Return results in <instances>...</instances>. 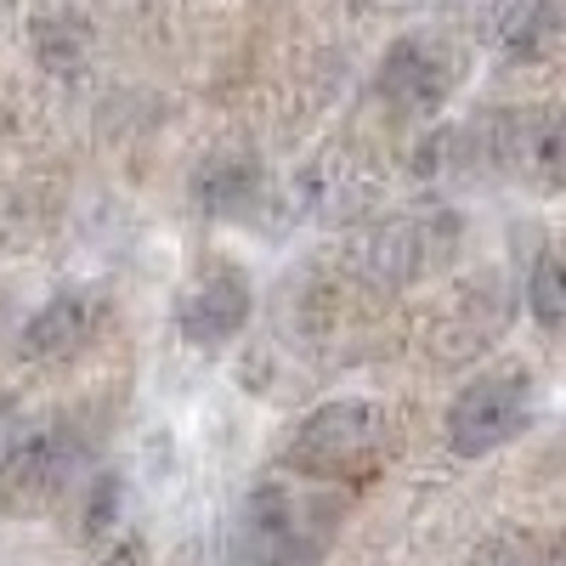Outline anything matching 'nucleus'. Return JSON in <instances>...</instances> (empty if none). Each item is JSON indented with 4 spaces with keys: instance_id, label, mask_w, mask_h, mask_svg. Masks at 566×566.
Returning a JSON list of instances; mask_svg holds the SVG:
<instances>
[{
    "instance_id": "4468645a",
    "label": "nucleus",
    "mask_w": 566,
    "mask_h": 566,
    "mask_svg": "<svg viewBox=\"0 0 566 566\" xmlns=\"http://www.w3.org/2000/svg\"><path fill=\"white\" fill-rule=\"evenodd\" d=\"M12 437H18V419H12L7 402H0V470H7V448H12Z\"/></svg>"
},
{
    "instance_id": "f257e3e1",
    "label": "nucleus",
    "mask_w": 566,
    "mask_h": 566,
    "mask_svg": "<svg viewBox=\"0 0 566 566\" xmlns=\"http://www.w3.org/2000/svg\"><path fill=\"white\" fill-rule=\"evenodd\" d=\"M386 431H391V419H386L380 402H368V397H335V402L312 408L295 424L290 464L306 470V476H335V470L368 459L374 448L386 442Z\"/></svg>"
},
{
    "instance_id": "dca6fc26",
    "label": "nucleus",
    "mask_w": 566,
    "mask_h": 566,
    "mask_svg": "<svg viewBox=\"0 0 566 566\" xmlns=\"http://www.w3.org/2000/svg\"><path fill=\"white\" fill-rule=\"evenodd\" d=\"M363 7H374V12H413L419 0H363Z\"/></svg>"
},
{
    "instance_id": "9b49d317",
    "label": "nucleus",
    "mask_w": 566,
    "mask_h": 566,
    "mask_svg": "<svg viewBox=\"0 0 566 566\" xmlns=\"http://www.w3.org/2000/svg\"><path fill=\"white\" fill-rule=\"evenodd\" d=\"M527 306H533L538 328H549V335L566 323V272H560V255H555V250H544V255L533 261V277H527Z\"/></svg>"
},
{
    "instance_id": "6e6552de",
    "label": "nucleus",
    "mask_w": 566,
    "mask_h": 566,
    "mask_svg": "<svg viewBox=\"0 0 566 566\" xmlns=\"http://www.w3.org/2000/svg\"><path fill=\"white\" fill-rule=\"evenodd\" d=\"M85 335H91V301H85L80 290H57L52 301L29 317V328H23L18 346H23V357H34V363H52V357L80 352Z\"/></svg>"
},
{
    "instance_id": "7ed1b4c3",
    "label": "nucleus",
    "mask_w": 566,
    "mask_h": 566,
    "mask_svg": "<svg viewBox=\"0 0 566 566\" xmlns=\"http://www.w3.org/2000/svg\"><path fill=\"white\" fill-rule=\"evenodd\" d=\"M250 306H255V290H250V277L239 266H205L193 283L181 290L176 301V328H181V340L187 346H227V340H239L244 335V323H250Z\"/></svg>"
},
{
    "instance_id": "20e7f679",
    "label": "nucleus",
    "mask_w": 566,
    "mask_h": 566,
    "mask_svg": "<svg viewBox=\"0 0 566 566\" xmlns=\"http://www.w3.org/2000/svg\"><path fill=\"white\" fill-rule=\"evenodd\" d=\"M459 85V57L437 34H402L380 63V97L402 114H437Z\"/></svg>"
},
{
    "instance_id": "423d86ee",
    "label": "nucleus",
    "mask_w": 566,
    "mask_h": 566,
    "mask_svg": "<svg viewBox=\"0 0 566 566\" xmlns=\"http://www.w3.org/2000/svg\"><path fill=\"white\" fill-rule=\"evenodd\" d=\"M363 266L374 283H413L424 277V266H437V232L431 221H386L368 239Z\"/></svg>"
},
{
    "instance_id": "0eeeda50",
    "label": "nucleus",
    "mask_w": 566,
    "mask_h": 566,
    "mask_svg": "<svg viewBox=\"0 0 566 566\" xmlns=\"http://www.w3.org/2000/svg\"><path fill=\"white\" fill-rule=\"evenodd\" d=\"M261 193V165L250 154H210L193 170V210L199 216H239Z\"/></svg>"
},
{
    "instance_id": "f8f14e48",
    "label": "nucleus",
    "mask_w": 566,
    "mask_h": 566,
    "mask_svg": "<svg viewBox=\"0 0 566 566\" xmlns=\"http://www.w3.org/2000/svg\"><path fill=\"white\" fill-rule=\"evenodd\" d=\"M522 7L527 0H448V23H459L464 34H476V40H499Z\"/></svg>"
},
{
    "instance_id": "2eb2a0df",
    "label": "nucleus",
    "mask_w": 566,
    "mask_h": 566,
    "mask_svg": "<svg viewBox=\"0 0 566 566\" xmlns=\"http://www.w3.org/2000/svg\"><path fill=\"white\" fill-rule=\"evenodd\" d=\"M97 566H142V549H136V544H119V549H108Z\"/></svg>"
},
{
    "instance_id": "9d476101",
    "label": "nucleus",
    "mask_w": 566,
    "mask_h": 566,
    "mask_svg": "<svg viewBox=\"0 0 566 566\" xmlns=\"http://www.w3.org/2000/svg\"><path fill=\"white\" fill-rule=\"evenodd\" d=\"M493 45L504 52V63H538V57H549L555 52V7H549V0H527V7L515 12V23Z\"/></svg>"
},
{
    "instance_id": "ddd939ff",
    "label": "nucleus",
    "mask_w": 566,
    "mask_h": 566,
    "mask_svg": "<svg viewBox=\"0 0 566 566\" xmlns=\"http://www.w3.org/2000/svg\"><path fill=\"white\" fill-rule=\"evenodd\" d=\"M119 499H125V488H119V476H91V493H85V510H80V538H108L114 533V522H119Z\"/></svg>"
},
{
    "instance_id": "39448f33",
    "label": "nucleus",
    "mask_w": 566,
    "mask_h": 566,
    "mask_svg": "<svg viewBox=\"0 0 566 566\" xmlns=\"http://www.w3.org/2000/svg\"><path fill=\"white\" fill-rule=\"evenodd\" d=\"M74 464H80V437H74V424L45 419V424H29V431L12 437L7 470H0V488H12V499H23V504L52 499L57 488H69Z\"/></svg>"
},
{
    "instance_id": "1a4fd4ad",
    "label": "nucleus",
    "mask_w": 566,
    "mask_h": 566,
    "mask_svg": "<svg viewBox=\"0 0 566 566\" xmlns=\"http://www.w3.org/2000/svg\"><path fill=\"white\" fill-rule=\"evenodd\" d=\"M29 40H34V57L52 74H80V63L91 52V29L80 12H40Z\"/></svg>"
},
{
    "instance_id": "f03ea898",
    "label": "nucleus",
    "mask_w": 566,
    "mask_h": 566,
    "mask_svg": "<svg viewBox=\"0 0 566 566\" xmlns=\"http://www.w3.org/2000/svg\"><path fill=\"white\" fill-rule=\"evenodd\" d=\"M527 419H533V386L515 380V374H493V380L464 386L448 402L442 431H448V448L459 459H482V453L522 437Z\"/></svg>"
}]
</instances>
